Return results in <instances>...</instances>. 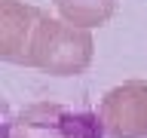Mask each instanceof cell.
Wrapping results in <instances>:
<instances>
[{"instance_id": "cell-1", "label": "cell", "mask_w": 147, "mask_h": 138, "mask_svg": "<svg viewBox=\"0 0 147 138\" xmlns=\"http://www.w3.org/2000/svg\"><path fill=\"white\" fill-rule=\"evenodd\" d=\"M92 55H95V43L89 28L55 22L46 16L37 28L28 68H37L52 77H77L92 64Z\"/></svg>"}, {"instance_id": "cell-2", "label": "cell", "mask_w": 147, "mask_h": 138, "mask_svg": "<svg viewBox=\"0 0 147 138\" xmlns=\"http://www.w3.org/2000/svg\"><path fill=\"white\" fill-rule=\"evenodd\" d=\"M104 123L92 110H74L58 101H37L3 120V138H104Z\"/></svg>"}, {"instance_id": "cell-3", "label": "cell", "mask_w": 147, "mask_h": 138, "mask_svg": "<svg viewBox=\"0 0 147 138\" xmlns=\"http://www.w3.org/2000/svg\"><path fill=\"white\" fill-rule=\"evenodd\" d=\"M98 117L107 138H147V80H126L101 98Z\"/></svg>"}, {"instance_id": "cell-4", "label": "cell", "mask_w": 147, "mask_h": 138, "mask_svg": "<svg viewBox=\"0 0 147 138\" xmlns=\"http://www.w3.org/2000/svg\"><path fill=\"white\" fill-rule=\"evenodd\" d=\"M46 18L43 9L22 0H0V58L9 64H25L31 58L37 28Z\"/></svg>"}, {"instance_id": "cell-5", "label": "cell", "mask_w": 147, "mask_h": 138, "mask_svg": "<svg viewBox=\"0 0 147 138\" xmlns=\"http://www.w3.org/2000/svg\"><path fill=\"white\" fill-rule=\"evenodd\" d=\"M55 9L77 28H101L117 12V0H55Z\"/></svg>"}]
</instances>
